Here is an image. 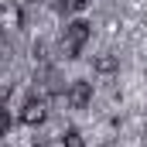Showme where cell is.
Masks as SVG:
<instances>
[{"label":"cell","mask_w":147,"mask_h":147,"mask_svg":"<svg viewBox=\"0 0 147 147\" xmlns=\"http://www.w3.org/2000/svg\"><path fill=\"white\" fill-rule=\"evenodd\" d=\"M89 41V24L86 21H72L69 28H65V38H62V51H65V58H75L79 55V48Z\"/></svg>","instance_id":"cell-1"},{"label":"cell","mask_w":147,"mask_h":147,"mask_svg":"<svg viewBox=\"0 0 147 147\" xmlns=\"http://www.w3.org/2000/svg\"><path fill=\"white\" fill-rule=\"evenodd\" d=\"M45 116H48V106H45V99H28V103H24V110H21V120H24L28 127H38V123H45Z\"/></svg>","instance_id":"cell-2"},{"label":"cell","mask_w":147,"mask_h":147,"mask_svg":"<svg viewBox=\"0 0 147 147\" xmlns=\"http://www.w3.org/2000/svg\"><path fill=\"white\" fill-rule=\"evenodd\" d=\"M89 99H92V82L75 79L72 86H69V103H72L75 110H82V106H89Z\"/></svg>","instance_id":"cell-3"},{"label":"cell","mask_w":147,"mask_h":147,"mask_svg":"<svg viewBox=\"0 0 147 147\" xmlns=\"http://www.w3.org/2000/svg\"><path fill=\"white\" fill-rule=\"evenodd\" d=\"M21 21H24V14H21V7H14V3H0V28H21Z\"/></svg>","instance_id":"cell-4"},{"label":"cell","mask_w":147,"mask_h":147,"mask_svg":"<svg viewBox=\"0 0 147 147\" xmlns=\"http://www.w3.org/2000/svg\"><path fill=\"white\" fill-rule=\"evenodd\" d=\"M92 69H96V72H103V75H110V72H116V69H120V58H116V55H110V51H103V55H96Z\"/></svg>","instance_id":"cell-5"},{"label":"cell","mask_w":147,"mask_h":147,"mask_svg":"<svg viewBox=\"0 0 147 147\" xmlns=\"http://www.w3.org/2000/svg\"><path fill=\"white\" fill-rule=\"evenodd\" d=\"M62 147H86V140H82V134H79L75 127H69L65 137H62Z\"/></svg>","instance_id":"cell-6"},{"label":"cell","mask_w":147,"mask_h":147,"mask_svg":"<svg viewBox=\"0 0 147 147\" xmlns=\"http://www.w3.org/2000/svg\"><path fill=\"white\" fill-rule=\"evenodd\" d=\"M7 127H10V116H7V110H3V106H0V137L7 134Z\"/></svg>","instance_id":"cell-7"},{"label":"cell","mask_w":147,"mask_h":147,"mask_svg":"<svg viewBox=\"0 0 147 147\" xmlns=\"http://www.w3.org/2000/svg\"><path fill=\"white\" fill-rule=\"evenodd\" d=\"M65 7H69V10H82V7H86V0H65Z\"/></svg>","instance_id":"cell-8"}]
</instances>
